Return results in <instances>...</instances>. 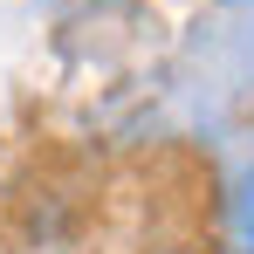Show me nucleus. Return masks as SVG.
Listing matches in <instances>:
<instances>
[{
	"instance_id": "f257e3e1",
	"label": "nucleus",
	"mask_w": 254,
	"mask_h": 254,
	"mask_svg": "<svg viewBox=\"0 0 254 254\" xmlns=\"http://www.w3.org/2000/svg\"><path fill=\"white\" fill-rule=\"evenodd\" d=\"M248 220H254V206H248Z\"/></svg>"
}]
</instances>
